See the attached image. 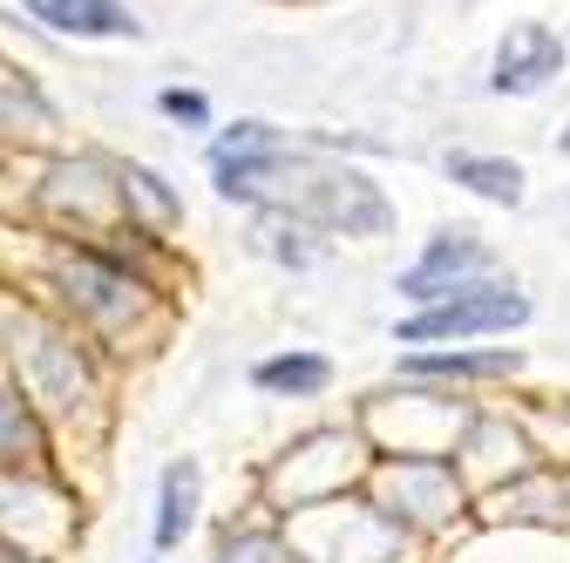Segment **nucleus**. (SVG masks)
<instances>
[{
	"label": "nucleus",
	"instance_id": "obj_15",
	"mask_svg": "<svg viewBox=\"0 0 570 563\" xmlns=\"http://www.w3.org/2000/svg\"><path fill=\"white\" fill-rule=\"evenodd\" d=\"M218 563H278V543L272 536H225Z\"/></svg>",
	"mask_w": 570,
	"mask_h": 563
},
{
	"label": "nucleus",
	"instance_id": "obj_13",
	"mask_svg": "<svg viewBox=\"0 0 570 563\" xmlns=\"http://www.w3.org/2000/svg\"><path fill=\"white\" fill-rule=\"evenodd\" d=\"M333 381V367L320 360V354H278V360H258L252 367V387H265V394H320Z\"/></svg>",
	"mask_w": 570,
	"mask_h": 563
},
{
	"label": "nucleus",
	"instance_id": "obj_1",
	"mask_svg": "<svg viewBox=\"0 0 570 563\" xmlns=\"http://www.w3.org/2000/svg\"><path fill=\"white\" fill-rule=\"evenodd\" d=\"M530 319V299L503 278H475V286H455L442 293L435 306H421L414 319L394 326L401 346H428V339H475V333H510Z\"/></svg>",
	"mask_w": 570,
	"mask_h": 563
},
{
	"label": "nucleus",
	"instance_id": "obj_2",
	"mask_svg": "<svg viewBox=\"0 0 570 563\" xmlns=\"http://www.w3.org/2000/svg\"><path fill=\"white\" fill-rule=\"evenodd\" d=\"M14 360H21V394L35 401H55L61 414H89L96 401V381H89V360L76 354V339H68L61 326L21 313L14 319Z\"/></svg>",
	"mask_w": 570,
	"mask_h": 563
},
{
	"label": "nucleus",
	"instance_id": "obj_9",
	"mask_svg": "<svg viewBox=\"0 0 570 563\" xmlns=\"http://www.w3.org/2000/svg\"><path fill=\"white\" fill-rule=\"evenodd\" d=\"M517 367H523V354H510V346H495V354H414V360H401L407 381H503Z\"/></svg>",
	"mask_w": 570,
	"mask_h": 563
},
{
	"label": "nucleus",
	"instance_id": "obj_14",
	"mask_svg": "<svg viewBox=\"0 0 570 563\" xmlns=\"http://www.w3.org/2000/svg\"><path fill=\"white\" fill-rule=\"evenodd\" d=\"M258 150H285V136L272 122H232L218 144H210V157H258Z\"/></svg>",
	"mask_w": 570,
	"mask_h": 563
},
{
	"label": "nucleus",
	"instance_id": "obj_5",
	"mask_svg": "<svg viewBox=\"0 0 570 563\" xmlns=\"http://www.w3.org/2000/svg\"><path fill=\"white\" fill-rule=\"evenodd\" d=\"M489 271V245L475 231H442V238H428V251L414 258V271L401 278V293L407 299H442L455 286H475V278Z\"/></svg>",
	"mask_w": 570,
	"mask_h": 563
},
{
	"label": "nucleus",
	"instance_id": "obj_12",
	"mask_svg": "<svg viewBox=\"0 0 570 563\" xmlns=\"http://www.w3.org/2000/svg\"><path fill=\"white\" fill-rule=\"evenodd\" d=\"M116 197H122V204H142V218L164 225V231L184 218V197H177L157 170H142V164H116Z\"/></svg>",
	"mask_w": 570,
	"mask_h": 563
},
{
	"label": "nucleus",
	"instance_id": "obj_4",
	"mask_svg": "<svg viewBox=\"0 0 570 563\" xmlns=\"http://www.w3.org/2000/svg\"><path fill=\"white\" fill-rule=\"evenodd\" d=\"M306 210L320 225H333V231H346V238H381L387 225H394V210H387V197L361 177V170H326L313 190H306Z\"/></svg>",
	"mask_w": 570,
	"mask_h": 563
},
{
	"label": "nucleus",
	"instance_id": "obj_7",
	"mask_svg": "<svg viewBox=\"0 0 570 563\" xmlns=\"http://www.w3.org/2000/svg\"><path fill=\"white\" fill-rule=\"evenodd\" d=\"M21 8L55 28V34H82V41H136L142 21L122 8V0H21Z\"/></svg>",
	"mask_w": 570,
	"mask_h": 563
},
{
	"label": "nucleus",
	"instance_id": "obj_10",
	"mask_svg": "<svg viewBox=\"0 0 570 563\" xmlns=\"http://www.w3.org/2000/svg\"><path fill=\"white\" fill-rule=\"evenodd\" d=\"M449 177L462 184V190H475V197H489V204H523V170L510 164V157H469V150H449Z\"/></svg>",
	"mask_w": 570,
	"mask_h": 563
},
{
	"label": "nucleus",
	"instance_id": "obj_17",
	"mask_svg": "<svg viewBox=\"0 0 570 563\" xmlns=\"http://www.w3.org/2000/svg\"><path fill=\"white\" fill-rule=\"evenodd\" d=\"M563 157H570V122H563Z\"/></svg>",
	"mask_w": 570,
	"mask_h": 563
},
{
	"label": "nucleus",
	"instance_id": "obj_6",
	"mask_svg": "<svg viewBox=\"0 0 570 563\" xmlns=\"http://www.w3.org/2000/svg\"><path fill=\"white\" fill-rule=\"evenodd\" d=\"M550 76H563V41L550 34V28H517L503 48H495V76H489V89L495 96H537Z\"/></svg>",
	"mask_w": 570,
	"mask_h": 563
},
{
	"label": "nucleus",
	"instance_id": "obj_11",
	"mask_svg": "<svg viewBox=\"0 0 570 563\" xmlns=\"http://www.w3.org/2000/svg\"><path fill=\"white\" fill-rule=\"evenodd\" d=\"M197 523V462L164 468V503H157V550H177Z\"/></svg>",
	"mask_w": 570,
	"mask_h": 563
},
{
	"label": "nucleus",
	"instance_id": "obj_8",
	"mask_svg": "<svg viewBox=\"0 0 570 563\" xmlns=\"http://www.w3.org/2000/svg\"><path fill=\"white\" fill-rule=\"evenodd\" d=\"M0 475H55L48 462V428H41V414L28 394L14 387H0Z\"/></svg>",
	"mask_w": 570,
	"mask_h": 563
},
{
	"label": "nucleus",
	"instance_id": "obj_16",
	"mask_svg": "<svg viewBox=\"0 0 570 563\" xmlns=\"http://www.w3.org/2000/svg\"><path fill=\"white\" fill-rule=\"evenodd\" d=\"M164 116H177V122H190V129H204V122H210L204 96H190V89H164Z\"/></svg>",
	"mask_w": 570,
	"mask_h": 563
},
{
	"label": "nucleus",
	"instance_id": "obj_3",
	"mask_svg": "<svg viewBox=\"0 0 570 563\" xmlns=\"http://www.w3.org/2000/svg\"><path fill=\"white\" fill-rule=\"evenodd\" d=\"M55 286H61L68 306H76L82 319H96V326H122V319L142 306V278H129L122 265H109L96 245L61 251V258H55Z\"/></svg>",
	"mask_w": 570,
	"mask_h": 563
}]
</instances>
